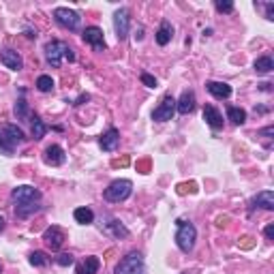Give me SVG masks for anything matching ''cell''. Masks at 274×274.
I'll list each match as a JSON object with an SVG mask.
<instances>
[{
  "label": "cell",
  "mask_w": 274,
  "mask_h": 274,
  "mask_svg": "<svg viewBox=\"0 0 274 274\" xmlns=\"http://www.w3.org/2000/svg\"><path fill=\"white\" fill-rule=\"evenodd\" d=\"M45 58H47V65L54 67V68H58L60 65H63V60L75 63L73 50L65 43V41H58V39H52L50 43L45 45Z\"/></svg>",
  "instance_id": "1"
},
{
  "label": "cell",
  "mask_w": 274,
  "mask_h": 274,
  "mask_svg": "<svg viewBox=\"0 0 274 274\" xmlns=\"http://www.w3.org/2000/svg\"><path fill=\"white\" fill-rule=\"evenodd\" d=\"M178 225V231H176V244L182 253H191L195 246V240H197V229L193 223H187L184 218H178L176 221Z\"/></svg>",
  "instance_id": "2"
},
{
  "label": "cell",
  "mask_w": 274,
  "mask_h": 274,
  "mask_svg": "<svg viewBox=\"0 0 274 274\" xmlns=\"http://www.w3.org/2000/svg\"><path fill=\"white\" fill-rule=\"evenodd\" d=\"M133 193V182L131 180H125V178H120V180H114L109 187L105 189V193H103V197L109 202V204H120L129 200Z\"/></svg>",
  "instance_id": "3"
},
{
  "label": "cell",
  "mask_w": 274,
  "mask_h": 274,
  "mask_svg": "<svg viewBox=\"0 0 274 274\" xmlns=\"http://www.w3.org/2000/svg\"><path fill=\"white\" fill-rule=\"evenodd\" d=\"M41 191L28 187V184H22V187H15L11 191V202L15 206H24V204H39L41 202Z\"/></svg>",
  "instance_id": "4"
},
{
  "label": "cell",
  "mask_w": 274,
  "mask_h": 274,
  "mask_svg": "<svg viewBox=\"0 0 274 274\" xmlns=\"http://www.w3.org/2000/svg\"><path fill=\"white\" fill-rule=\"evenodd\" d=\"M141 264H143L141 253L131 251L127 257H122V259H120V264L116 266L114 274H137V270L141 268Z\"/></svg>",
  "instance_id": "5"
},
{
  "label": "cell",
  "mask_w": 274,
  "mask_h": 274,
  "mask_svg": "<svg viewBox=\"0 0 274 274\" xmlns=\"http://www.w3.org/2000/svg\"><path fill=\"white\" fill-rule=\"evenodd\" d=\"M54 19L63 26V28H68V30H77L79 28V13H75L71 9H65V6H58V9H54Z\"/></svg>",
  "instance_id": "6"
},
{
  "label": "cell",
  "mask_w": 274,
  "mask_h": 274,
  "mask_svg": "<svg viewBox=\"0 0 274 274\" xmlns=\"http://www.w3.org/2000/svg\"><path fill=\"white\" fill-rule=\"evenodd\" d=\"M174 114H176V99L171 97V94H165L163 97V101L159 103V107L152 112V120L156 122H167L174 118Z\"/></svg>",
  "instance_id": "7"
},
{
  "label": "cell",
  "mask_w": 274,
  "mask_h": 274,
  "mask_svg": "<svg viewBox=\"0 0 274 274\" xmlns=\"http://www.w3.org/2000/svg\"><path fill=\"white\" fill-rule=\"evenodd\" d=\"M0 133H2L4 141L9 143L11 148H17L19 143L26 141V135H24V131L17 125H2V127H0Z\"/></svg>",
  "instance_id": "8"
},
{
  "label": "cell",
  "mask_w": 274,
  "mask_h": 274,
  "mask_svg": "<svg viewBox=\"0 0 274 274\" xmlns=\"http://www.w3.org/2000/svg\"><path fill=\"white\" fill-rule=\"evenodd\" d=\"M43 240H45V244L50 246L52 251H58L60 246L65 244L67 236H65V231L60 229L58 225H52V227H47V229H45V234H43Z\"/></svg>",
  "instance_id": "9"
},
{
  "label": "cell",
  "mask_w": 274,
  "mask_h": 274,
  "mask_svg": "<svg viewBox=\"0 0 274 274\" xmlns=\"http://www.w3.org/2000/svg\"><path fill=\"white\" fill-rule=\"evenodd\" d=\"M81 37H84V41L88 45H92L94 50H105V39H103V30L99 28V26H88V28L81 32Z\"/></svg>",
  "instance_id": "10"
},
{
  "label": "cell",
  "mask_w": 274,
  "mask_h": 274,
  "mask_svg": "<svg viewBox=\"0 0 274 274\" xmlns=\"http://www.w3.org/2000/svg\"><path fill=\"white\" fill-rule=\"evenodd\" d=\"M99 146L105 150V152H114V150L120 146V133H118V129H114V127L107 129V131L101 135Z\"/></svg>",
  "instance_id": "11"
},
{
  "label": "cell",
  "mask_w": 274,
  "mask_h": 274,
  "mask_svg": "<svg viewBox=\"0 0 274 274\" xmlns=\"http://www.w3.org/2000/svg\"><path fill=\"white\" fill-rule=\"evenodd\" d=\"M114 28H116V37L120 41L127 39L129 34V11L127 9H118L114 15Z\"/></svg>",
  "instance_id": "12"
},
{
  "label": "cell",
  "mask_w": 274,
  "mask_h": 274,
  "mask_svg": "<svg viewBox=\"0 0 274 274\" xmlns=\"http://www.w3.org/2000/svg\"><path fill=\"white\" fill-rule=\"evenodd\" d=\"M65 150L58 146V143H52V146H47L45 148V154H43V161L47 163V165H52V167H58V165H63L65 163Z\"/></svg>",
  "instance_id": "13"
},
{
  "label": "cell",
  "mask_w": 274,
  "mask_h": 274,
  "mask_svg": "<svg viewBox=\"0 0 274 274\" xmlns=\"http://www.w3.org/2000/svg\"><path fill=\"white\" fill-rule=\"evenodd\" d=\"M0 63H2L6 68H11V71H19V68L24 67L22 56H19L15 50H4V52H0Z\"/></svg>",
  "instance_id": "14"
},
{
  "label": "cell",
  "mask_w": 274,
  "mask_h": 274,
  "mask_svg": "<svg viewBox=\"0 0 274 274\" xmlns=\"http://www.w3.org/2000/svg\"><path fill=\"white\" fill-rule=\"evenodd\" d=\"M204 120L208 122L214 131H221V129H223V116H221V112H218L214 105H206L204 107Z\"/></svg>",
  "instance_id": "15"
},
{
  "label": "cell",
  "mask_w": 274,
  "mask_h": 274,
  "mask_svg": "<svg viewBox=\"0 0 274 274\" xmlns=\"http://www.w3.org/2000/svg\"><path fill=\"white\" fill-rule=\"evenodd\" d=\"M176 109L182 116H187V114L193 112V109H195V92L193 90H184L182 97L176 101Z\"/></svg>",
  "instance_id": "16"
},
{
  "label": "cell",
  "mask_w": 274,
  "mask_h": 274,
  "mask_svg": "<svg viewBox=\"0 0 274 274\" xmlns=\"http://www.w3.org/2000/svg\"><path fill=\"white\" fill-rule=\"evenodd\" d=\"M206 88H208V92L214 99H229L231 97V86L225 84V81H208Z\"/></svg>",
  "instance_id": "17"
},
{
  "label": "cell",
  "mask_w": 274,
  "mask_h": 274,
  "mask_svg": "<svg viewBox=\"0 0 274 274\" xmlns=\"http://www.w3.org/2000/svg\"><path fill=\"white\" fill-rule=\"evenodd\" d=\"M253 208H264V210H274V193L272 191H262L253 200Z\"/></svg>",
  "instance_id": "18"
},
{
  "label": "cell",
  "mask_w": 274,
  "mask_h": 274,
  "mask_svg": "<svg viewBox=\"0 0 274 274\" xmlns=\"http://www.w3.org/2000/svg\"><path fill=\"white\" fill-rule=\"evenodd\" d=\"M101 268V262L99 257H86L81 264H77V268H75V272L77 274H97Z\"/></svg>",
  "instance_id": "19"
},
{
  "label": "cell",
  "mask_w": 274,
  "mask_h": 274,
  "mask_svg": "<svg viewBox=\"0 0 274 274\" xmlns=\"http://www.w3.org/2000/svg\"><path fill=\"white\" fill-rule=\"evenodd\" d=\"M171 37H174V28H171V24L167 22V19H163L159 30H156V43H159L161 47H165L171 41Z\"/></svg>",
  "instance_id": "20"
},
{
  "label": "cell",
  "mask_w": 274,
  "mask_h": 274,
  "mask_svg": "<svg viewBox=\"0 0 274 274\" xmlns=\"http://www.w3.org/2000/svg\"><path fill=\"white\" fill-rule=\"evenodd\" d=\"M30 125H32V137H34V139H43V135L50 131V127H47L45 122L41 120L39 116H34V114L30 116Z\"/></svg>",
  "instance_id": "21"
},
{
  "label": "cell",
  "mask_w": 274,
  "mask_h": 274,
  "mask_svg": "<svg viewBox=\"0 0 274 274\" xmlns=\"http://www.w3.org/2000/svg\"><path fill=\"white\" fill-rule=\"evenodd\" d=\"M105 231L109 236H114V238H129V229L120 221H116V218L105 225Z\"/></svg>",
  "instance_id": "22"
},
{
  "label": "cell",
  "mask_w": 274,
  "mask_h": 274,
  "mask_svg": "<svg viewBox=\"0 0 274 274\" xmlns=\"http://www.w3.org/2000/svg\"><path fill=\"white\" fill-rule=\"evenodd\" d=\"M73 216H75V221H77L79 225H90V223H94V212L90 208H75Z\"/></svg>",
  "instance_id": "23"
},
{
  "label": "cell",
  "mask_w": 274,
  "mask_h": 274,
  "mask_svg": "<svg viewBox=\"0 0 274 274\" xmlns=\"http://www.w3.org/2000/svg\"><path fill=\"white\" fill-rule=\"evenodd\" d=\"M227 118L234 122V125H244V122H246V112L242 107L227 105Z\"/></svg>",
  "instance_id": "24"
},
{
  "label": "cell",
  "mask_w": 274,
  "mask_h": 274,
  "mask_svg": "<svg viewBox=\"0 0 274 274\" xmlns=\"http://www.w3.org/2000/svg\"><path fill=\"white\" fill-rule=\"evenodd\" d=\"M41 206L39 204H24V206H15V216L17 218H28L34 212H39Z\"/></svg>",
  "instance_id": "25"
},
{
  "label": "cell",
  "mask_w": 274,
  "mask_h": 274,
  "mask_svg": "<svg viewBox=\"0 0 274 274\" xmlns=\"http://www.w3.org/2000/svg\"><path fill=\"white\" fill-rule=\"evenodd\" d=\"M272 68H274V63H272L270 56H262V58L255 60V71H257V73L268 75V73H272Z\"/></svg>",
  "instance_id": "26"
},
{
  "label": "cell",
  "mask_w": 274,
  "mask_h": 274,
  "mask_svg": "<svg viewBox=\"0 0 274 274\" xmlns=\"http://www.w3.org/2000/svg\"><path fill=\"white\" fill-rule=\"evenodd\" d=\"M15 116H17V118L19 120H26V118H28L30 120V109H28V103H26L24 99H17V103H15Z\"/></svg>",
  "instance_id": "27"
},
{
  "label": "cell",
  "mask_w": 274,
  "mask_h": 274,
  "mask_svg": "<svg viewBox=\"0 0 274 274\" xmlns=\"http://www.w3.org/2000/svg\"><path fill=\"white\" fill-rule=\"evenodd\" d=\"M30 264L37 266V268H43V266L50 264V257H47L43 251H34V253H30Z\"/></svg>",
  "instance_id": "28"
},
{
  "label": "cell",
  "mask_w": 274,
  "mask_h": 274,
  "mask_svg": "<svg viewBox=\"0 0 274 274\" xmlns=\"http://www.w3.org/2000/svg\"><path fill=\"white\" fill-rule=\"evenodd\" d=\"M37 88H39L41 92H52L54 90V79L50 77V75H39Z\"/></svg>",
  "instance_id": "29"
},
{
  "label": "cell",
  "mask_w": 274,
  "mask_h": 274,
  "mask_svg": "<svg viewBox=\"0 0 274 274\" xmlns=\"http://www.w3.org/2000/svg\"><path fill=\"white\" fill-rule=\"evenodd\" d=\"M214 6H216L218 13H231L234 11V2H229V0H216Z\"/></svg>",
  "instance_id": "30"
},
{
  "label": "cell",
  "mask_w": 274,
  "mask_h": 274,
  "mask_svg": "<svg viewBox=\"0 0 274 274\" xmlns=\"http://www.w3.org/2000/svg\"><path fill=\"white\" fill-rule=\"evenodd\" d=\"M73 262H75V259H73V255H68V253H63V255H58V259H56V264H58V266H63V268L71 266Z\"/></svg>",
  "instance_id": "31"
},
{
  "label": "cell",
  "mask_w": 274,
  "mask_h": 274,
  "mask_svg": "<svg viewBox=\"0 0 274 274\" xmlns=\"http://www.w3.org/2000/svg\"><path fill=\"white\" fill-rule=\"evenodd\" d=\"M0 152L2 154H6V156H11L13 152H15V148H11L9 143L4 141V137H2V133H0Z\"/></svg>",
  "instance_id": "32"
},
{
  "label": "cell",
  "mask_w": 274,
  "mask_h": 274,
  "mask_svg": "<svg viewBox=\"0 0 274 274\" xmlns=\"http://www.w3.org/2000/svg\"><path fill=\"white\" fill-rule=\"evenodd\" d=\"M141 84H146L148 88H156V79L152 77V75H148V73H141Z\"/></svg>",
  "instance_id": "33"
},
{
  "label": "cell",
  "mask_w": 274,
  "mask_h": 274,
  "mask_svg": "<svg viewBox=\"0 0 274 274\" xmlns=\"http://www.w3.org/2000/svg\"><path fill=\"white\" fill-rule=\"evenodd\" d=\"M264 234H266V238H268V240H274V223H270V225H266Z\"/></svg>",
  "instance_id": "34"
},
{
  "label": "cell",
  "mask_w": 274,
  "mask_h": 274,
  "mask_svg": "<svg viewBox=\"0 0 274 274\" xmlns=\"http://www.w3.org/2000/svg\"><path fill=\"white\" fill-rule=\"evenodd\" d=\"M259 135H262V137H268V139H270V137L274 135V127H266V129H262V131H259Z\"/></svg>",
  "instance_id": "35"
},
{
  "label": "cell",
  "mask_w": 274,
  "mask_h": 274,
  "mask_svg": "<svg viewBox=\"0 0 274 274\" xmlns=\"http://www.w3.org/2000/svg\"><path fill=\"white\" fill-rule=\"evenodd\" d=\"M266 17H268V19H274V4H272V2L266 4Z\"/></svg>",
  "instance_id": "36"
},
{
  "label": "cell",
  "mask_w": 274,
  "mask_h": 274,
  "mask_svg": "<svg viewBox=\"0 0 274 274\" xmlns=\"http://www.w3.org/2000/svg\"><path fill=\"white\" fill-rule=\"evenodd\" d=\"M135 39H137V41H141V39H143V28H141V26H137V30H135Z\"/></svg>",
  "instance_id": "37"
},
{
  "label": "cell",
  "mask_w": 274,
  "mask_h": 274,
  "mask_svg": "<svg viewBox=\"0 0 274 274\" xmlns=\"http://www.w3.org/2000/svg\"><path fill=\"white\" fill-rule=\"evenodd\" d=\"M84 101H90V97H88V94H81V97L77 99V103H75V105H81V103Z\"/></svg>",
  "instance_id": "38"
},
{
  "label": "cell",
  "mask_w": 274,
  "mask_h": 274,
  "mask_svg": "<svg viewBox=\"0 0 274 274\" xmlns=\"http://www.w3.org/2000/svg\"><path fill=\"white\" fill-rule=\"evenodd\" d=\"M26 37H28V39H37V32H34V30H26Z\"/></svg>",
  "instance_id": "39"
},
{
  "label": "cell",
  "mask_w": 274,
  "mask_h": 274,
  "mask_svg": "<svg viewBox=\"0 0 274 274\" xmlns=\"http://www.w3.org/2000/svg\"><path fill=\"white\" fill-rule=\"evenodd\" d=\"M4 229V218H2V214H0V231Z\"/></svg>",
  "instance_id": "40"
}]
</instances>
